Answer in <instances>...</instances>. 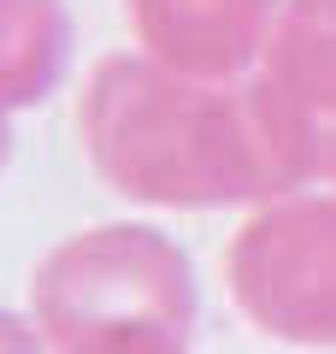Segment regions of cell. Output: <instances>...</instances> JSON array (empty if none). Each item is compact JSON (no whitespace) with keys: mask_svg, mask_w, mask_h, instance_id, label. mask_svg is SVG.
Masks as SVG:
<instances>
[{"mask_svg":"<svg viewBox=\"0 0 336 354\" xmlns=\"http://www.w3.org/2000/svg\"><path fill=\"white\" fill-rule=\"evenodd\" d=\"M88 148L112 183L148 201L207 207L283 189L254 113L230 106L218 88H189L142 59L100 65L88 95Z\"/></svg>","mask_w":336,"mask_h":354,"instance_id":"6da1fadb","label":"cell"},{"mask_svg":"<svg viewBox=\"0 0 336 354\" xmlns=\"http://www.w3.org/2000/svg\"><path fill=\"white\" fill-rule=\"evenodd\" d=\"M236 295L272 337L336 342V201H289L236 248Z\"/></svg>","mask_w":336,"mask_h":354,"instance_id":"7a4b0ae2","label":"cell"},{"mask_svg":"<svg viewBox=\"0 0 336 354\" xmlns=\"http://www.w3.org/2000/svg\"><path fill=\"white\" fill-rule=\"evenodd\" d=\"M142 41L189 77H230L272 41V0H124Z\"/></svg>","mask_w":336,"mask_h":354,"instance_id":"3957f363","label":"cell"},{"mask_svg":"<svg viewBox=\"0 0 336 354\" xmlns=\"http://www.w3.org/2000/svg\"><path fill=\"white\" fill-rule=\"evenodd\" d=\"M65 12L59 0H0V113L41 101L65 71Z\"/></svg>","mask_w":336,"mask_h":354,"instance_id":"277c9868","label":"cell"},{"mask_svg":"<svg viewBox=\"0 0 336 354\" xmlns=\"http://www.w3.org/2000/svg\"><path fill=\"white\" fill-rule=\"evenodd\" d=\"M189 325H65L41 330L36 354H183Z\"/></svg>","mask_w":336,"mask_h":354,"instance_id":"5b68a950","label":"cell"},{"mask_svg":"<svg viewBox=\"0 0 336 354\" xmlns=\"http://www.w3.org/2000/svg\"><path fill=\"white\" fill-rule=\"evenodd\" d=\"M36 348H41L36 330H18L12 319H0V354H36Z\"/></svg>","mask_w":336,"mask_h":354,"instance_id":"8992f818","label":"cell"}]
</instances>
